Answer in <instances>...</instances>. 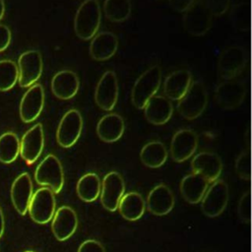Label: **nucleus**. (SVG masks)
<instances>
[{"label": "nucleus", "instance_id": "f257e3e1", "mask_svg": "<svg viewBox=\"0 0 252 252\" xmlns=\"http://www.w3.org/2000/svg\"><path fill=\"white\" fill-rule=\"evenodd\" d=\"M101 19L98 0H85L78 8L74 19L76 35L83 39H92L97 32Z\"/></svg>", "mask_w": 252, "mask_h": 252}, {"label": "nucleus", "instance_id": "f03ea898", "mask_svg": "<svg viewBox=\"0 0 252 252\" xmlns=\"http://www.w3.org/2000/svg\"><path fill=\"white\" fill-rule=\"evenodd\" d=\"M161 82V69L154 65L146 70L135 82L132 88V103L138 109H143L147 102L158 91Z\"/></svg>", "mask_w": 252, "mask_h": 252}, {"label": "nucleus", "instance_id": "7ed1b4c3", "mask_svg": "<svg viewBox=\"0 0 252 252\" xmlns=\"http://www.w3.org/2000/svg\"><path fill=\"white\" fill-rule=\"evenodd\" d=\"M208 94L205 86L198 81H192L185 94L178 100L177 110L179 114L188 120L199 117L206 109Z\"/></svg>", "mask_w": 252, "mask_h": 252}, {"label": "nucleus", "instance_id": "20e7f679", "mask_svg": "<svg viewBox=\"0 0 252 252\" xmlns=\"http://www.w3.org/2000/svg\"><path fill=\"white\" fill-rule=\"evenodd\" d=\"M37 184L48 186L55 194L59 193L64 185V172L60 160L54 155H47L34 171Z\"/></svg>", "mask_w": 252, "mask_h": 252}, {"label": "nucleus", "instance_id": "39448f33", "mask_svg": "<svg viewBox=\"0 0 252 252\" xmlns=\"http://www.w3.org/2000/svg\"><path fill=\"white\" fill-rule=\"evenodd\" d=\"M55 197L48 187L37 189L32 196L29 204V214L31 219L36 223H47L52 220L55 213Z\"/></svg>", "mask_w": 252, "mask_h": 252}, {"label": "nucleus", "instance_id": "423d86ee", "mask_svg": "<svg viewBox=\"0 0 252 252\" xmlns=\"http://www.w3.org/2000/svg\"><path fill=\"white\" fill-rule=\"evenodd\" d=\"M247 62L245 49L239 45H232L225 48L218 60V72L223 80H230L237 77L244 69Z\"/></svg>", "mask_w": 252, "mask_h": 252}, {"label": "nucleus", "instance_id": "0eeeda50", "mask_svg": "<svg viewBox=\"0 0 252 252\" xmlns=\"http://www.w3.org/2000/svg\"><path fill=\"white\" fill-rule=\"evenodd\" d=\"M18 82L22 88H29L42 74V58L37 50H28L18 59Z\"/></svg>", "mask_w": 252, "mask_h": 252}, {"label": "nucleus", "instance_id": "6e6552de", "mask_svg": "<svg viewBox=\"0 0 252 252\" xmlns=\"http://www.w3.org/2000/svg\"><path fill=\"white\" fill-rule=\"evenodd\" d=\"M228 202V188L223 180L217 179L207 189L201 200V210L209 218L220 216Z\"/></svg>", "mask_w": 252, "mask_h": 252}, {"label": "nucleus", "instance_id": "1a4fd4ad", "mask_svg": "<svg viewBox=\"0 0 252 252\" xmlns=\"http://www.w3.org/2000/svg\"><path fill=\"white\" fill-rule=\"evenodd\" d=\"M246 95V87L243 81L230 79L220 83L215 91L218 104L223 109H234L240 106Z\"/></svg>", "mask_w": 252, "mask_h": 252}, {"label": "nucleus", "instance_id": "9d476101", "mask_svg": "<svg viewBox=\"0 0 252 252\" xmlns=\"http://www.w3.org/2000/svg\"><path fill=\"white\" fill-rule=\"evenodd\" d=\"M83 129V118L77 109L68 110L61 118L57 131L56 140L62 148H70L76 144Z\"/></svg>", "mask_w": 252, "mask_h": 252}, {"label": "nucleus", "instance_id": "9b49d317", "mask_svg": "<svg viewBox=\"0 0 252 252\" xmlns=\"http://www.w3.org/2000/svg\"><path fill=\"white\" fill-rule=\"evenodd\" d=\"M213 16L204 5L197 0L183 15L185 31L192 36H203L212 26Z\"/></svg>", "mask_w": 252, "mask_h": 252}, {"label": "nucleus", "instance_id": "f8f14e48", "mask_svg": "<svg viewBox=\"0 0 252 252\" xmlns=\"http://www.w3.org/2000/svg\"><path fill=\"white\" fill-rule=\"evenodd\" d=\"M124 192L125 183L120 173L117 171L108 172L100 185L99 196L102 207L109 212H115Z\"/></svg>", "mask_w": 252, "mask_h": 252}, {"label": "nucleus", "instance_id": "ddd939ff", "mask_svg": "<svg viewBox=\"0 0 252 252\" xmlns=\"http://www.w3.org/2000/svg\"><path fill=\"white\" fill-rule=\"evenodd\" d=\"M118 81L113 71H106L100 77L94 91V101L105 111L114 108L118 98Z\"/></svg>", "mask_w": 252, "mask_h": 252}, {"label": "nucleus", "instance_id": "4468645a", "mask_svg": "<svg viewBox=\"0 0 252 252\" xmlns=\"http://www.w3.org/2000/svg\"><path fill=\"white\" fill-rule=\"evenodd\" d=\"M43 146L44 135L42 125L37 123L23 135L20 142V155L28 164H32L41 155Z\"/></svg>", "mask_w": 252, "mask_h": 252}, {"label": "nucleus", "instance_id": "2eb2a0df", "mask_svg": "<svg viewBox=\"0 0 252 252\" xmlns=\"http://www.w3.org/2000/svg\"><path fill=\"white\" fill-rule=\"evenodd\" d=\"M44 105V91L40 84H34L25 93L20 102V117L23 122L34 121Z\"/></svg>", "mask_w": 252, "mask_h": 252}, {"label": "nucleus", "instance_id": "dca6fc26", "mask_svg": "<svg viewBox=\"0 0 252 252\" xmlns=\"http://www.w3.org/2000/svg\"><path fill=\"white\" fill-rule=\"evenodd\" d=\"M198 147V136L191 129H180L172 137L170 155L174 161L182 162L191 158Z\"/></svg>", "mask_w": 252, "mask_h": 252}, {"label": "nucleus", "instance_id": "f3484780", "mask_svg": "<svg viewBox=\"0 0 252 252\" xmlns=\"http://www.w3.org/2000/svg\"><path fill=\"white\" fill-rule=\"evenodd\" d=\"M51 229L55 238L64 241L70 238L78 226V218L75 211L68 207H60L53 215L51 220Z\"/></svg>", "mask_w": 252, "mask_h": 252}, {"label": "nucleus", "instance_id": "a211bd4d", "mask_svg": "<svg viewBox=\"0 0 252 252\" xmlns=\"http://www.w3.org/2000/svg\"><path fill=\"white\" fill-rule=\"evenodd\" d=\"M191 168L193 173L202 175L210 183L216 181L220 175L222 162L217 154L202 152L193 158L191 161Z\"/></svg>", "mask_w": 252, "mask_h": 252}, {"label": "nucleus", "instance_id": "6ab92c4d", "mask_svg": "<svg viewBox=\"0 0 252 252\" xmlns=\"http://www.w3.org/2000/svg\"><path fill=\"white\" fill-rule=\"evenodd\" d=\"M175 203L171 190L164 184L155 186L147 197L146 206L149 212L156 216H164L170 213Z\"/></svg>", "mask_w": 252, "mask_h": 252}, {"label": "nucleus", "instance_id": "aec40b11", "mask_svg": "<svg viewBox=\"0 0 252 252\" xmlns=\"http://www.w3.org/2000/svg\"><path fill=\"white\" fill-rule=\"evenodd\" d=\"M32 196V182L31 176L28 172H23L14 180L11 187V200L20 215L27 214Z\"/></svg>", "mask_w": 252, "mask_h": 252}, {"label": "nucleus", "instance_id": "412c9836", "mask_svg": "<svg viewBox=\"0 0 252 252\" xmlns=\"http://www.w3.org/2000/svg\"><path fill=\"white\" fill-rule=\"evenodd\" d=\"M80 87V81L76 73L70 70L57 72L51 80V91L53 94L60 99L73 98Z\"/></svg>", "mask_w": 252, "mask_h": 252}, {"label": "nucleus", "instance_id": "4be33fe9", "mask_svg": "<svg viewBox=\"0 0 252 252\" xmlns=\"http://www.w3.org/2000/svg\"><path fill=\"white\" fill-rule=\"evenodd\" d=\"M118 39L110 32L96 33L90 43V55L94 60L105 61L110 59L117 51Z\"/></svg>", "mask_w": 252, "mask_h": 252}, {"label": "nucleus", "instance_id": "5701e85b", "mask_svg": "<svg viewBox=\"0 0 252 252\" xmlns=\"http://www.w3.org/2000/svg\"><path fill=\"white\" fill-rule=\"evenodd\" d=\"M146 119L154 125H163L169 121L173 112V106L167 97L154 95L144 107Z\"/></svg>", "mask_w": 252, "mask_h": 252}, {"label": "nucleus", "instance_id": "b1692460", "mask_svg": "<svg viewBox=\"0 0 252 252\" xmlns=\"http://www.w3.org/2000/svg\"><path fill=\"white\" fill-rule=\"evenodd\" d=\"M191 83L192 75L188 70L182 69L170 73L163 83L165 97L172 100H179L185 94Z\"/></svg>", "mask_w": 252, "mask_h": 252}, {"label": "nucleus", "instance_id": "393cba45", "mask_svg": "<svg viewBox=\"0 0 252 252\" xmlns=\"http://www.w3.org/2000/svg\"><path fill=\"white\" fill-rule=\"evenodd\" d=\"M125 129L123 118L117 113H109L102 116L96 125V134L98 138L105 143L118 141Z\"/></svg>", "mask_w": 252, "mask_h": 252}, {"label": "nucleus", "instance_id": "a878e982", "mask_svg": "<svg viewBox=\"0 0 252 252\" xmlns=\"http://www.w3.org/2000/svg\"><path fill=\"white\" fill-rule=\"evenodd\" d=\"M209 186L208 180L198 173L184 176L180 182V192L182 197L190 204L201 202Z\"/></svg>", "mask_w": 252, "mask_h": 252}, {"label": "nucleus", "instance_id": "bb28decb", "mask_svg": "<svg viewBox=\"0 0 252 252\" xmlns=\"http://www.w3.org/2000/svg\"><path fill=\"white\" fill-rule=\"evenodd\" d=\"M117 209L125 220L135 221L141 219L144 215L146 203L141 194L137 192H129L122 196Z\"/></svg>", "mask_w": 252, "mask_h": 252}, {"label": "nucleus", "instance_id": "cd10ccee", "mask_svg": "<svg viewBox=\"0 0 252 252\" xmlns=\"http://www.w3.org/2000/svg\"><path fill=\"white\" fill-rule=\"evenodd\" d=\"M167 150L159 141L147 143L140 152V159L144 165L151 168H158L164 164L167 159Z\"/></svg>", "mask_w": 252, "mask_h": 252}, {"label": "nucleus", "instance_id": "c85d7f7f", "mask_svg": "<svg viewBox=\"0 0 252 252\" xmlns=\"http://www.w3.org/2000/svg\"><path fill=\"white\" fill-rule=\"evenodd\" d=\"M100 180L96 173L89 172L84 174L77 182L76 191L84 202H94L100 194Z\"/></svg>", "mask_w": 252, "mask_h": 252}, {"label": "nucleus", "instance_id": "c756f323", "mask_svg": "<svg viewBox=\"0 0 252 252\" xmlns=\"http://www.w3.org/2000/svg\"><path fill=\"white\" fill-rule=\"evenodd\" d=\"M103 12L111 22H125L131 15V2L130 0H105Z\"/></svg>", "mask_w": 252, "mask_h": 252}, {"label": "nucleus", "instance_id": "7c9ffc66", "mask_svg": "<svg viewBox=\"0 0 252 252\" xmlns=\"http://www.w3.org/2000/svg\"><path fill=\"white\" fill-rule=\"evenodd\" d=\"M20 154V140L13 132H6L0 136V161L11 163Z\"/></svg>", "mask_w": 252, "mask_h": 252}, {"label": "nucleus", "instance_id": "2f4dec72", "mask_svg": "<svg viewBox=\"0 0 252 252\" xmlns=\"http://www.w3.org/2000/svg\"><path fill=\"white\" fill-rule=\"evenodd\" d=\"M17 82V64L9 59L0 60V92H7L11 90Z\"/></svg>", "mask_w": 252, "mask_h": 252}, {"label": "nucleus", "instance_id": "473e14b6", "mask_svg": "<svg viewBox=\"0 0 252 252\" xmlns=\"http://www.w3.org/2000/svg\"><path fill=\"white\" fill-rule=\"evenodd\" d=\"M230 20L236 30L246 32L250 27L249 8L247 4L244 2L235 4L230 11Z\"/></svg>", "mask_w": 252, "mask_h": 252}, {"label": "nucleus", "instance_id": "72a5a7b5", "mask_svg": "<svg viewBox=\"0 0 252 252\" xmlns=\"http://www.w3.org/2000/svg\"><path fill=\"white\" fill-rule=\"evenodd\" d=\"M235 171L243 180L251 178V156L248 151H243L235 159Z\"/></svg>", "mask_w": 252, "mask_h": 252}, {"label": "nucleus", "instance_id": "f704fd0d", "mask_svg": "<svg viewBox=\"0 0 252 252\" xmlns=\"http://www.w3.org/2000/svg\"><path fill=\"white\" fill-rule=\"evenodd\" d=\"M237 214L241 221L249 223L251 221V192L247 191L242 194L238 206Z\"/></svg>", "mask_w": 252, "mask_h": 252}, {"label": "nucleus", "instance_id": "c9c22d12", "mask_svg": "<svg viewBox=\"0 0 252 252\" xmlns=\"http://www.w3.org/2000/svg\"><path fill=\"white\" fill-rule=\"evenodd\" d=\"M204 7L212 14V16H221L229 8L230 0H199Z\"/></svg>", "mask_w": 252, "mask_h": 252}, {"label": "nucleus", "instance_id": "e433bc0d", "mask_svg": "<svg viewBox=\"0 0 252 252\" xmlns=\"http://www.w3.org/2000/svg\"><path fill=\"white\" fill-rule=\"evenodd\" d=\"M77 252H105V249L100 242L94 239H88L80 244Z\"/></svg>", "mask_w": 252, "mask_h": 252}, {"label": "nucleus", "instance_id": "4c0bfd02", "mask_svg": "<svg viewBox=\"0 0 252 252\" xmlns=\"http://www.w3.org/2000/svg\"><path fill=\"white\" fill-rule=\"evenodd\" d=\"M11 42V32L5 25L0 24V52L8 48Z\"/></svg>", "mask_w": 252, "mask_h": 252}, {"label": "nucleus", "instance_id": "58836bf2", "mask_svg": "<svg viewBox=\"0 0 252 252\" xmlns=\"http://www.w3.org/2000/svg\"><path fill=\"white\" fill-rule=\"evenodd\" d=\"M171 8L179 13H184L188 10L197 0H168Z\"/></svg>", "mask_w": 252, "mask_h": 252}, {"label": "nucleus", "instance_id": "ea45409f", "mask_svg": "<svg viewBox=\"0 0 252 252\" xmlns=\"http://www.w3.org/2000/svg\"><path fill=\"white\" fill-rule=\"evenodd\" d=\"M4 227H5V221H4V216L2 213V210L0 208V238L3 235L4 232Z\"/></svg>", "mask_w": 252, "mask_h": 252}, {"label": "nucleus", "instance_id": "a19ab883", "mask_svg": "<svg viewBox=\"0 0 252 252\" xmlns=\"http://www.w3.org/2000/svg\"><path fill=\"white\" fill-rule=\"evenodd\" d=\"M5 13V4L3 0H0V21L2 20Z\"/></svg>", "mask_w": 252, "mask_h": 252}, {"label": "nucleus", "instance_id": "79ce46f5", "mask_svg": "<svg viewBox=\"0 0 252 252\" xmlns=\"http://www.w3.org/2000/svg\"><path fill=\"white\" fill-rule=\"evenodd\" d=\"M245 137H246V139L248 140V144H250V131H249V129L246 131Z\"/></svg>", "mask_w": 252, "mask_h": 252}, {"label": "nucleus", "instance_id": "37998d69", "mask_svg": "<svg viewBox=\"0 0 252 252\" xmlns=\"http://www.w3.org/2000/svg\"><path fill=\"white\" fill-rule=\"evenodd\" d=\"M25 252H34V251H25Z\"/></svg>", "mask_w": 252, "mask_h": 252}]
</instances>
